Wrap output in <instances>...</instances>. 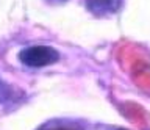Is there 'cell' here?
Here are the masks:
<instances>
[{"label": "cell", "instance_id": "1", "mask_svg": "<svg viewBox=\"0 0 150 130\" xmlns=\"http://www.w3.org/2000/svg\"><path fill=\"white\" fill-rule=\"evenodd\" d=\"M59 60L58 50L50 45H31L19 52V61L28 67H44L55 64Z\"/></svg>", "mask_w": 150, "mask_h": 130}, {"label": "cell", "instance_id": "2", "mask_svg": "<svg viewBox=\"0 0 150 130\" xmlns=\"http://www.w3.org/2000/svg\"><path fill=\"white\" fill-rule=\"evenodd\" d=\"M120 110L127 118H128L134 125L141 129H145L149 125V114L139 104H133V102H124L120 104Z\"/></svg>", "mask_w": 150, "mask_h": 130}, {"label": "cell", "instance_id": "3", "mask_svg": "<svg viewBox=\"0 0 150 130\" xmlns=\"http://www.w3.org/2000/svg\"><path fill=\"white\" fill-rule=\"evenodd\" d=\"M88 10L96 16L112 14L120 8L122 0H84Z\"/></svg>", "mask_w": 150, "mask_h": 130}, {"label": "cell", "instance_id": "4", "mask_svg": "<svg viewBox=\"0 0 150 130\" xmlns=\"http://www.w3.org/2000/svg\"><path fill=\"white\" fill-rule=\"evenodd\" d=\"M47 130H78V129H70V127H52Z\"/></svg>", "mask_w": 150, "mask_h": 130}, {"label": "cell", "instance_id": "5", "mask_svg": "<svg viewBox=\"0 0 150 130\" xmlns=\"http://www.w3.org/2000/svg\"><path fill=\"white\" fill-rule=\"evenodd\" d=\"M49 3H52V5H59V3H64L66 0H47Z\"/></svg>", "mask_w": 150, "mask_h": 130}, {"label": "cell", "instance_id": "6", "mask_svg": "<svg viewBox=\"0 0 150 130\" xmlns=\"http://www.w3.org/2000/svg\"><path fill=\"white\" fill-rule=\"evenodd\" d=\"M5 92H6V91H5V86H3V83L0 82V100H2V97H3Z\"/></svg>", "mask_w": 150, "mask_h": 130}, {"label": "cell", "instance_id": "7", "mask_svg": "<svg viewBox=\"0 0 150 130\" xmlns=\"http://www.w3.org/2000/svg\"><path fill=\"white\" fill-rule=\"evenodd\" d=\"M116 130H127V129H116Z\"/></svg>", "mask_w": 150, "mask_h": 130}]
</instances>
